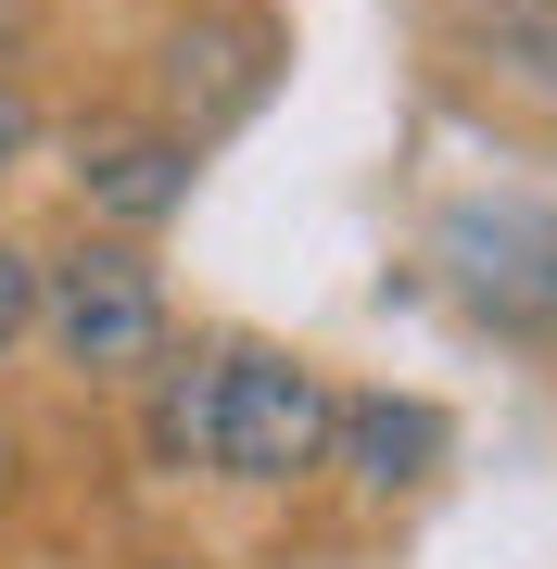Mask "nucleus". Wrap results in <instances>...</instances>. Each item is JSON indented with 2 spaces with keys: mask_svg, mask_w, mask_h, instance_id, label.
Listing matches in <instances>:
<instances>
[{
  "mask_svg": "<svg viewBox=\"0 0 557 569\" xmlns=\"http://www.w3.org/2000/svg\"><path fill=\"white\" fill-rule=\"evenodd\" d=\"M342 443V380L267 329H216L140 380V456L228 493H305Z\"/></svg>",
  "mask_w": 557,
  "mask_h": 569,
  "instance_id": "1",
  "label": "nucleus"
},
{
  "mask_svg": "<svg viewBox=\"0 0 557 569\" xmlns=\"http://www.w3.org/2000/svg\"><path fill=\"white\" fill-rule=\"evenodd\" d=\"M39 342L63 380L127 392L178 355V305H166V266L127 228H77V241H39Z\"/></svg>",
  "mask_w": 557,
  "mask_h": 569,
  "instance_id": "2",
  "label": "nucleus"
},
{
  "mask_svg": "<svg viewBox=\"0 0 557 569\" xmlns=\"http://www.w3.org/2000/svg\"><path fill=\"white\" fill-rule=\"evenodd\" d=\"M431 279L444 305L507 355H557V203L519 178H481L431 203Z\"/></svg>",
  "mask_w": 557,
  "mask_h": 569,
  "instance_id": "3",
  "label": "nucleus"
},
{
  "mask_svg": "<svg viewBox=\"0 0 557 569\" xmlns=\"http://www.w3.org/2000/svg\"><path fill=\"white\" fill-rule=\"evenodd\" d=\"M279 77H291V13L279 0H178L140 39V114L178 127L190 152L241 140L279 102Z\"/></svg>",
  "mask_w": 557,
  "mask_h": 569,
  "instance_id": "4",
  "label": "nucleus"
},
{
  "mask_svg": "<svg viewBox=\"0 0 557 569\" xmlns=\"http://www.w3.org/2000/svg\"><path fill=\"white\" fill-rule=\"evenodd\" d=\"M431 63H456V89H481L519 127H557V0H444Z\"/></svg>",
  "mask_w": 557,
  "mask_h": 569,
  "instance_id": "5",
  "label": "nucleus"
},
{
  "mask_svg": "<svg viewBox=\"0 0 557 569\" xmlns=\"http://www.w3.org/2000/svg\"><path fill=\"white\" fill-rule=\"evenodd\" d=\"M190 190H203V152H190L178 127H152L140 102L102 114V127H77V203H89V228L152 241V228L190 216Z\"/></svg>",
  "mask_w": 557,
  "mask_h": 569,
  "instance_id": "6",
  "label": "nucleus"
},
{
  "mask_svg": "<svg viewBox=\"0 0 557 569\" xmlns=\"http://www.w3.org/2000/svg\"><path fill=\"white\" fill-rule=\"evenodd\" d=\"M444 456H456V418L431 406V392H342V443L330 468L368 507H392V493H418V481H444Z\"/></svg>",
  "mask_w": 557,
  "mask_h": 569,
  "instance_id": "7",
  "label": "nucleus"
},
{
  "mask_svg": "<svg viewBox=\"0 0 557 569\" xmlns=\"http://www.w3.org/2000/svg\"><path fill=\"white\" fill-rule=\"evenodd\" d=\"M39 342V241H0V367Z\"/></svg>",
  "mask_w": 557,
  "mask_h": 569,
  "instance_id": "8",
  "label": "nucleus"
},
{
  "mask_svg": "<svg viewBox=\"0 0 557 569\" xmlns=\"http://www.w3.org/2000/svg\"><path fill=\"white\" fill-rule=\"evenodd\" d=\"M26 152H39V89L0 63V190H13V164H26Z\"/></svg>",
  "mask_w": 557,
  "mask_h": 569,
  "instance_id": "9",
  "label": "nucleus"
},
{
  "mask_svg": "<svg viewBox=\"0 0 557 569\" xmlns=\"http://www.w3.org/2000/svg\"><path fill=\"white\" fill-rule=\"evenodd\" d=\"M127 569H216V557H203V545H140Z\"/></svg>",
  "mask_w": 557,
  "mask_h": 569,
  "instance_id": "10",
  "label": "nucleus"
},
{
  "mask_svg": "<svg viewBox=\"0 0 557 569\" xmlns=\"http://www.w3.org/2000/svg\"><path fill=\"white\" fill-rule=\"evenodd\" d=\"M13 39H26V0H0V63H13Z\"/></svg>",
  "mask_w": 557,
  "mask_h": 569,
  "instance_id": "11",
  "label": "nucleus"
}]
</instances>
